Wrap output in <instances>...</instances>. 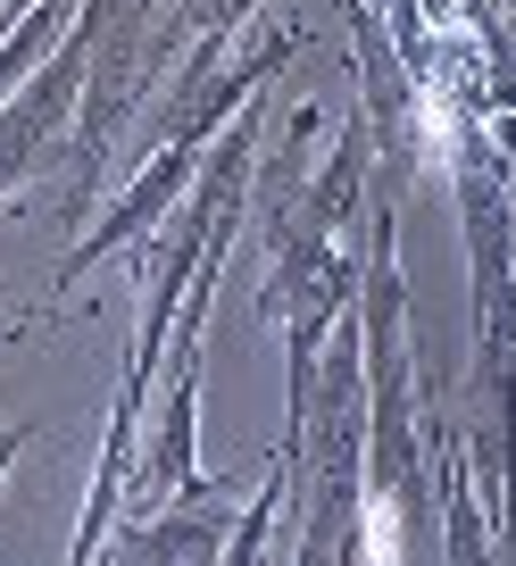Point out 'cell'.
Here are the masks:
<instances>
[{"label": "cell", "mask_w": 516, "mask_h": 566, "mask_svg": "<svg viewBox=\"0 0 516 566\" xmlns=\"http://www.w3.org/2000/svg\"><path fill=\"white\" fill-rule=\"evenodd\" d=\"M84 51H92V67H84V108H75V150H67L75 159L67 226L92 217V192H101L150 75L176 59V9L167 0H84Z\"/></svg>", "instance_id": "cell-1"}, {"label": "cell", "mask_w": 516, "mask_h": 566, "mask_svg": "<svg viewBox=\"0 0 516 566\" xmlns=\"http://www.w3.org/2000/svg\"><path fill=\"white\" fill-rule=\"evenodd\" d=\"M84 67H92V51H84V18H75V34L51 51V67H42L34 84H18V92H9V108H0V200H18L59 150H75Z\"/></svg>", "instance_id": "cell-2"}, {"label": "cell", "mask_w": 516, "mask_h": 566, "mask_svg": "<svg viewBox=\"0 0 516 566\" xmlns=\"http://www.w3.org/2000/svg\"><path fill=\"white\" fill-rule=\"evenodd\" d=\"M250 492H259V475H200L192 492H176L159 516H125L117 525V549L108 558L125 566H225V542L233 525H242Z\"/></svg>", "instance_id": "cell-3"}, {"label": "cell", "mask_w": 516, "mask_h": 566, "mask_svg": "<svg viewBox=\"0 0 516 566\" xmlns=\"http://www.w3.org/2000/svg\"><path fill=\"white\" fill-rule=\"evenodd\" d=\"M250 9H267V0H176V42L233 34V25H250Z\"/></svg>", "instance_id": "cell-4"}, {"label": "cell", "mask_w": 516, "mask_h": 566, "mask_svg": "<svg viewBox=\"0 0 516 566\" xmlns=\"http://www.w3.org/2000/svg\"><path fill=\"white\" fill-rule=\"evenodd\" d=\"M25 442H34V424H25V417L0 424V483H9V467H18V450H25Z\"/></svg>", "instance_id": "cell-5"}, {"label": "cell", "mask_w": 516, "mask_h": 566, "mask_svg": "<svg viewBox=\"0 0 516 566\" xmlns=\"http://www.w3.org/2000/svg\"><path fill=\"white\" fill-rule=\"evenodd\" d=\"M18 342H25V317H18V325H9V334H0V350H18Z\"/></svg>", "instance_id": "cell-6"}, {"label": "cell", "mask_w": 516, "mask_h": 566, "mask_svg": "<svg viewBox=\"0 0 516 566\" xmlns=\"http://www.w3.org/2000/svg\"><path fill=\"white\" fill-rule=\"evenodd\" d=\"M358 566H400V558H358Z\"/></svg>", "instance_id": "cell-7"}, {"label": "cell", "mask_w": 516, "mask_h": 566, "mask_svg": "<svg viewBox=\"0 0 516 566\" xmlns=\"http://www.w3.org/2000/svg\"><path fill=\"white\" fill-rule=\"evenodd\" d=\"M0 308H9V283H0Z\"/></svg>", "instance_id": "cell-8"}]
</instances>
